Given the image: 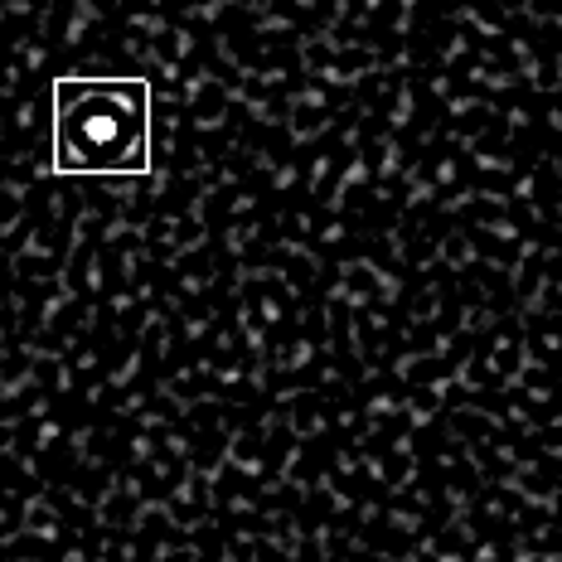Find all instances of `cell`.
<instances>
[{
	"instance_id": "obj_1",
	"label": "cell",
	"mask_w": 562,
	"mask_h": 562,
	"mask_svg": "<svg viewBox=\"0 0 562 562\" xmlns=\"http://www.w3.org/2000/svg\"><path fill=\"white\" fill-rule=\"evenodd\" d=\"M54 170L58 175H146L150 170L146 78H58Z\"/></svg>"
}]
</instances>
